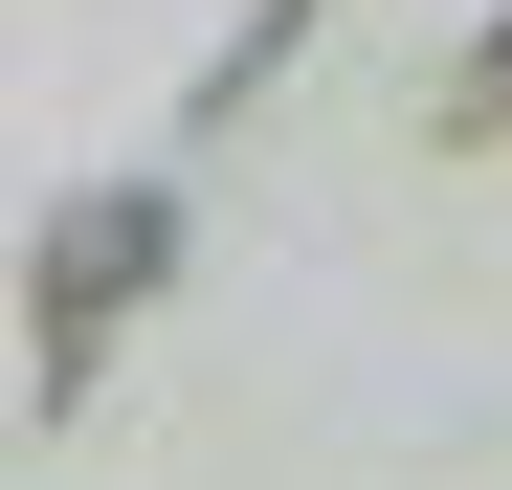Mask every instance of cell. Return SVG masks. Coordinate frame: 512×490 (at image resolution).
<instances>
[{
  "instance_id": "cell-1",
  "label": "cell",
  "mask_w": 512,
  "mask_h": 490,
  "mask_svg": "<svg viewBox=\"0 0 512 490\" xmlns=\"http://www.w3.org/2000/svg\"><path fill=\"white\" fill-rule=\"evenodd\" d=\"M156 268H179V201H156V179L45 201V245H23V357H45V401H90V357L156 312Z\"/></svg>"
},
{
  "instance_id": "cell-2",
  "label": "cell",
  "mask_w": 512,
  "mask_h": 490,
  "mask_svg": "<svg viewBox=\"0 0 512 490\" xmlns=\"http://www.w3.org/2000/svg\"><path fill=\"white\" fill-rule=\"evenodd\" d=\"M334 23V0H245V23H223V67H201V112H245V90H268V67Z\"/></svg>"
},
{
  "instance_id": "cell-3",
  "label": "cell",
  "mask_w": 512,
  "mask_h": 490,
  "mask_svg": "<svg viewBox=\"0 0 512 490\" xmlns=\"http://www.w3.org/2000/svg\"><path fill=\"white\" fill-rule=\"evenodd\" d=\"M446 134H512V23L468 45V90H446Z\"/></svg>"
}]
</instances>
